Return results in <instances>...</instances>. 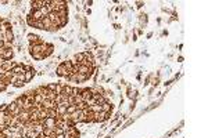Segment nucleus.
Listing matches in <instances>:
<instances>
[{"label":"nucleus","mask_w":208,"mask_h":138,"mask_svg":"<svg viewBox=\"0 0 208 138\" xmlns=\"http://www.w3.org/2000/svg\"><path fill=\"white\" fill-rule=\"evenodd\" d=\"M18 119L25 124L26 122H29V120H31V112H29V111H25V109H22L21 113L18 115Z\"/></svg>","instance_id":"nucleus-6"},{"label":"nucleus","mask_w":208,"mask_h":138,"mask_svg":"<svg viewBox=\"0 0 208 138\" xmlns=\"http://www.w3.org/2000/svg\"><path fill=\"white\" fill-rule=\"evenodd\" d=\"M56 73H57V76H60V77H67V76L69 75V70H68V68H67V66L64 65V62H63V64H60V65L57 66Z\"/></svg>","instance_id":"nucleus-4"},{"label":"nucleus","mask_w":208,"mask_h":138,"mask_svg":"<svg viewBox=\"0 0 208 138\" xmlns=\"http://www.w3.org/2000/svg\"><path fill=\"white\" fill-rule=\"evenodd\" d=\"M57 111L56 109H47V118H53V119H57Z\"/></svg>","instance_id":"nucleus-21"},{"label":"nucleus","mask_w":208,"mask_h":138,"mask_svg":"<svg viewBox=\"0 0 208 138\" xmlns=\"http://www.w3.org/2000/svg\"><path fill=\"white\" fill-rule=\"evenodd\" d=\"M76 111H78V108H76V105H68V107H67V112H65V113H68V115H71V113L76 112Z\"/></svg>","instance_id":"nucleus-23"},{"label":"nucleus","mask_w":208,"mask_h":138,"mask_svg":"<svg viewBox=\"0 0 208 138\" xmlns=\"http://www.w3.org/2000/svg\"><path fill=\"white\" fill-rule=\"evenodd\" d=\"M114 109V105L111 104V102H108V101H106L104 104H101V111L103 112H107V113H111Z\"/></svg>","instance_id":"nucleus-11"},{"label":"nucleus","mask_w":208,"mask_h":138,"mask_svg":"<svg viewBox=\"0 0 208 138\" xmlns=\"http://www.w3.org/2000/svg\"><path fill=\"white\" fill-rule=\"evenodd\" d=\"M43 135H46V137H51V138L58 137L57 133H56V128H43Z\"/></svg>","instance_id":"nucleus-13"},{"label":"nucleus","mask_w":208,"mask_h":138,"mask_svg":"<svg viewBox=\"0 0 208 138\" xmlns=\"http://www.w3.org/2000/svg\"><path fill=\"white\" fill-rule=\"evenodd\" d=\"M25 100H26L25 94H24V95H19L18 98H15V104H17V105H18V107L24 108V105H25Z\"/></svg>","instance_id":"nucleus-19"},{"label":"nucleus","mask_w":208,"mask_h":138,"mask_svg":"<svg viewBox=\"0 0 208 138\" xmlns=\"http://www.w3.org/2000/svg\"><path fill=\"white\" fill-rule=\"evenodd\" d=\"M135 94H136V93H133L131 88L128 90V97H129V98H133V97H135Z\"/></svg>","instance_id":"nucleus-28"},{"label":"nucleus","mask_w":208,"mask_h":138,"mask_svg":"<svg viewBox=\"0 0 208 138\" xmlns=\"http://www.w3.org/2000/svg\"><path fill=\"white\" fill-rule=\"evenodd\" d=\"M42 107L46 108V109H56L57 104L54 102V101H50V100H43V102H42Z\"/></svg>","instance_id":"nucleus-10"},{"label":"nucleus","mask_w":208,"mask_h":138,"mask_svg":"<svg viewBox=\"0 0 208 138\" xmlns=\"http://www.w3.org/2000/svg\"><path fill=\"white\" fill-rule=\"evenodd\" d=\"M89 109H90V112H93V113L101 112V104H95V105L89 107Z\"/></svg>","instance_id":"nucleus-20"},{"label":"nucleus","mask_w":208,"mask_h":138,"mask_svg":"<svg viewBox=\"0 0 208 138\" xmlns=\"http://www.w3.org/2000/svg\"><path fill=\"white\" fill-rule=\"evenodd\" d=\"M85 58H86V51H85V53H78V54H75V55H74V59H72V61H74V62L81 64V62L83 61V59H85Z\"/></svg>","instance_id":"nucleus-15"},{"label":"nucleus","mask_w":208,"mask_h":138,"mask_svg":"<svg viewBox=\"0 0 208 138\" xmlns=\"http://www.w3.org/2000/svg\"><path fill=\"white\" fill-rule=\"evenodd\" d=\"M63 137H64V138H74V137H72V135H71V134H69L68 131H64Z\"/></svg>","instance_id":"nucleus-29"},{"label":"nucleus","mask_w":208,"mask_h":138,"mask_svg":"<svg viewBox=\"0 0 208 138\" xmlns=\"http://www.w3.org/2000/svg\"><path fill=\"white\" fill-rule=\"evenodd\" d=\"M26 39H28L29 46H36V44L43 43V39L40 38L39 35H35V33H29V35L26 36Z\"/></svg>","instance_id":"nucleus-3"},{"label":"nucleus","mask_w":208,"mask_h":138,"mask_svg":"<svg viewBox=\"0 0 208 138\" xmlns=\"http://www.w3.org/2000/svg\"><path fill=\"white\" fill-rule=\"evenodd\" d=\"M32 28H36V29H42V31H43V22H42V21H35Z\"/></svg>","instance_id":"nucleus-24"},{"label":"nucleus","mask_w":208,"mask_h":138,"mask_svg":"<svg viewBox=\"0 0 208 138\" xmlns=\"http://www.w3.org/2000/svg\"><path fill=\"white\" fill-rule=\"evenodd\" d=\"M31 57L35 59V61H42V59H44L42 53H35V54H31Z\"/></svg>","instance_id":"nucleus-22"},{"label":"nucleus","mask_w":208,"mask_h":138,"mask_svg":"<svg viewBox=\"0 0 208 138\" xmlns=\"http://www.w3.org/2000/svg\"><path fill=\"white\" fill-rule=\"evenodd\" d=\"M43 138H51V137H46V135H44V137H43Z\"/></svg>","instance_id":"nucleus-31"},{"label":"nucleus","mask_w":208,"mask_h":138,"mask_svg":"<svg viewBox=\"0 0 208 138\" xmlns=\"http://www.w3.org/2000/svg\"><path fill=\"white\" fill-rule=\"evenodd\" d=\"M7 90V84H4L3 82H0V93H3V91H6Z\"/></svg>","instance_id":"nucleus-27"},{"label":"nucleus","mask_w":208,"mask_h":138,"mask_svg":"<svg viewBox=\"0 0 208 138\" xmlns=\"http://www.w3.org/2000/svg\"><path fill=\"white\" fill-rule=\"evenodd\" d=\"M56 111H57V115H58V116H63V115H65V112H67V107L63 105V104H58L56 107ZM58 116H57V118H58Z\"/></svg>","instance_id":"nucleus-18"},{"label":"nucleus","mask_w":208,"mask_h":138,"mask_svg":"<svg viewBox=\"0 0 208 138\" xmlns=\"http://www.w3.org/2000/svg\"><path fill=\"white\" fill-rule=\"evenodd\" d=\"M53 51H54V46L51 43H47V49L43 51V58H47V57H50L53 54Z\"/></svg>","instance_id":"nucleus-16"},{"label":"nucleus","mask_w":208,"mask_h":138,"mask_svg":"<svg viewBox=\"0 0 208 138\" xmlns=\"http://www.w3.org/2000/svg\"><path fill=\"white\" fill-rule=\"evenodd\" d=\"M13 75H19V73H25V65L22 64H17L13 68Z\"/></svg>","instance_id":"nucleus-9"},{"label":"nucleus","mask_w":208,"mask_h":138,"mask_svg":"<svg viewBox=\"0 0 208 138\" xmlns=\"http://www.w3.org/2000/svg\"><path fill=\"white\" fill-rule=\"evenodd\" d=\"M43 128H44V127L42 124H38L36 127H35V131L38 133V134H42V133H43Z\"/></svg>","instance_id":"nucleus-25"},{"label":"nucleus","mask_w":208,"mask_h":138,"mask_svg":"<svg viewBox=\"0 0 208 138\" xmlns=\"http://www.w3.org/2000/svg\"><path fill=\"white\" fill-rule=\"evenodd\" d=\"M15 65H17V64L13 62V61H6V62L0 66V70H1L3 73H4V72H8V70H13V68Z\"/></svg>","instance_id":"nucleus-8"},{"label":"nucleus","mask_w":208,"mask_h":138,"mask_svg":"<svg viewBox=\"0 0 208 138\" xmlns=\"http://www.w3.org/2000/svg\"><path fill=\"white\" fill-rule=\"evenodd\" d=\"M25 83H28V82H31L32 79H33V76L36 75V70L35 69H31V70H26L25 73Z\"/></svg>","instance_id":"nucleus-17"},{"label":"nucleus","mask_w":208,"mask_h":138,"mask_svg":"<svg viewBox=\"0 0 208 138\" xmlns=\"http://www.w3.org/2000/svg\"><path fill=\"white\" fill-rule=\"evenodd\" d=\"M0 4H8V1H6V0H0Z\"/></svg>","instance_id":"nucleus-30"},{"label":"nucleus","mask_w":208,"mask_h":138,"mask_svg":"<svg viewBox=\"0 0 208 138\" xmlns=\"http://www.w3.org/2000/svg\"><path fill=\"white\" fill-rule=\"evenodd\" d=\"M81 97H82L83 102H88L92 97H93V93H92V88H82V93H81Z\"/></svg>","instance_id":"nucleus-7"},{"label":"nucleus","mask_w":208,"mask_h":138,"mask_svg":"<svg viewBox=\"0 0 208 138\" xmlns=\"http://www.w3.org/2000/svg\"><path fill=\"white\" fill-rule=\"evenodd\" d=\"M42 22H43V31H47V32H56V31H58V29H60L58 26L53 25V24H51V21H50L49 18H47V17L42 19Z\"/></svg>","instance_id":"nucleus-2"},{"label":"nucleus","mask_w":208,"mask_h":138,"mask_svg":"<svg viewBox=\"0 0 208 138\" xmlns=\"http://www.w3.org/2000/svg\"><path fill=\"white\" fill-rule=\"evenodd\" d=\"M60 94L64 95V97H69V95L72 94V87H71V86H67V84H63Z\"/></svg>","instance_id":"nucleus-12"},{"label":"nucleus","mask_w":208,"mask_h":138,"mask_svg":"<svg viewBox=\"0 0 208 138\" xmlns=\"http://www.w3.org/2000/svg\"><path fill=\"white\" fill-rule=\"evenodd\" d=\"M111 113H107V112H97V113H93V123H103L106 120L110 119Z\"/></svg>","instance_id":"nucleus-1"},{"label":"nucleus","mask_w":208,"mask_h":138,"mask_svg":"<svg viewBox=\"0 0 208 138\" xmlns=\"http://www.w3.org/2000/svg\"><path fill=\"white\" fill-rule=\"evenodd\" d=\"M19 138H26V137H19Z\"/></svg>","instance_id":"nucleus-32"},{"label":"nucleus","mask_w":208,"mask_h":138,"mask_svg":"<svg viewBox=\"0 0 208 138\" xmlns=\"http://www.w3.org/2000/svg\"><path fill=\"white\" fill-rule=\"evenodd\" d=\"M3 40L6 42V43H13L14 42V33L13 31H7L4 33V36H3Z\"/></svg>","instance_id":"nucleus-14"},{"label":"nucleus","mask_w":208,"mask_h":138,"mask_svg":"<svg viewBox=\"0 0 208 138\" xmlns=\"http://www.w3.org/2000/svg\"><path fill=\"white\" fill-rule=\"evenodd\" d=\"M68 104H69V105H75V97L69 95V97H68Z\"/></svg>","instance_id":"nucleus-26"},{"label":"nucleus","mask_w":208,"mask_h":138,"mask_svg":"<svg viewBox=\"0 0 208 138\" xmlns=\"http://www.w3.org/2000/svg\"><path fill=\"white\" fill-rule=\"evenodd\" d=\"M21 111H22V108L18 107V105L15 104V101H13L11 104H8V112L11 113L13 116H18L19 113H21Z\"/></svg>","instance_id":"nucleus-5"}]
</instances>
